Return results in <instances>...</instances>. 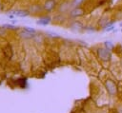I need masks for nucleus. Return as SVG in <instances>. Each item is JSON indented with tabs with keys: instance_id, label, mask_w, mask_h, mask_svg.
<instances>
[{
	"instance_id": "obj_1",
	"label": "nucleus",
	"mask_w": 122,
	"mask_h": 113,
	"mask_svg": "<svg viewBox=\"0 0 122 113\" xmlns=\"http://www.w3.org/2000/svg\"><path fill=\"white\" fill-rule=\"evenodd\" d=\"M105 87L110 96H115V94L117 93V86L115 83L111 79H108L105 81Z\"/></svg>"
},
{
	"instance_id": "obj_2",
	"label": "nucleus",
	"mask_w": 122,
	"mask_h": 113,
	"mask_svg": "<svg viewBox=\"0 0 122 113\" xmlns=\"http://www.w3.org/2000/svg\"><path fill=\"white\" fill-rule=\"evenodd\" d=\"M97 54H98V57L101 61H104V62H107L111 59L112 55H111V51L108 50L106 47H100L97 49Z\"/></svg>"
},
{
	"instance_id": "obj_3",
	"label": "nucleus",
	"mask_w": 122,
	"mask_h": 113,
	"mask_svg": "<svg viewBox=\"0 0 122 113\" xmlns=\"http://www.w3.org/2000/svg\"><path fill=\"white\" fill-rule=\"evenodd\" d=\"M83 13H84V10H83L82 9H80V8H76V9H72V10L71 11V15L72 17L81 16V15H83Z\"/></svg>"
},
{
	"instance_id": "obj_4",
	"label": "nucleus",
	"mask_w": 122,
	"mask_h": 113,
	"mask_svg": "<svg viewBox=\"0 0 122 113\" xmlns=\"http://www.w3.org/2000/svg\"><path fill=\"white\" fill-rule=\"evenodd\" d=\"M55 6V1L54 0H47L45 3V9L47 10H51Z\"/></svg>"
},
{
	"instance_id": "obj_5",
	"label": "nucleus",
	"mask_w": 122,
	"mask_h": 113,
	"mask_svg": "<svg viewBox=\"0 0 122 113\" xmlns=\"http://www.w3.org/2000/svg\"><path fill=\"white\" fill-rule=\"evenodd\" d=\"M50 21H51V18H50V17H44V18H41V19L37 22V24L43 25V26H47V25L50 23Z\"/></svg>"
},
{
	"instance_id": "obj_6",
	"label": "nucleus",
	"mask_w": 122,
	"mask_h": 113,
	"mask_svg": "<svg viewBox=\"0 0 122 113\" xmlns=\"http://www.w3.org/2000/svg\"><path fill=\"white\" fill-rule=\"evenodd\" d=\"M104 46H105V47L108 49V50H112L113 49V47H114V46H113V44L111 42V41H106L105 43H104Z\"/></svg>"
},
{
	"instance_id": "obj_7",
	"label": "nucleus",
	"mask_w": 122,
	"mask_h": 113,
	"mask_svg": "<svg viewBox=\"0 0 122 113\" xmlns=\"http://www.w3.org/2000/svg\"><path fill=\"white\" fill-rule=\"evenodd\" d=\"M14 13H15V15L20 16V17H24V16H27V15L29 14L28 11H24V10H17V11H15Z\"/></svg>"
},
{
	"instance_id": "obj_8",
	"label": "nucleus",
	"mask_w": 122,
	"mask_h": 113,
	"mask_svg": "<svg viewBox=\"0 0 122 113\" xmlns=\"http://www.w3.org/2000/svg\"><path fill=\"white\" fill-rule=\"evenodd\" d=\"M106 31H112V30H113L114 29V26L112 25V26H110V27H108V28H104Z\"/></svg>"
},
{
	"instance_id": "obj_9",
	"label": "nucleus",
	"mask_w": 122,
	"mask_h": 113,
	"mask_svg": "<svg viewBox=\"0 0 122 113\" xmlns=\"http://www.w3.org/2000/svg\"><path fill=\"white\" fill-rule=\"evenodd\" d=\"M83 1H84V0H73V3H74V5H79V4H81Z\"/></svg>"
},
{
	"instance_id": "obj_10",
	"label": "nucleus",
	"mask_w": 122,
	"mask_h": 113,
	"mask_svg": "<svg viewBox=\"0 0 122 113\" xmlns=\"http://www.w3.org/2000/svg\"><path fill=\"white\" fill-rule=\"evenodd\" d=\"M119 26H120V27H122V22H121V23L119 24Z\"/></svg>"
},
{
	"instance_id": "obj_11",
	"label": "nucleus",
	"mask_w": 122,
	"mask_h": 113,
	"mask_svg": "<svg viewBox=\"0 0 122 113\" xmlns=\"http://www.w3.org/2000/svg\"><path fill=\"white\" fill-rule=\"evenodd\" d=\"M0 9H1V5H0Z\"/></svg>"
},
{
	"instance_id": "obj_12",
	"label": "nucleus",
	"mask_w": 122,
	"mask_h": 113,
	"mask_svg": "<svg viewBox=\"0 0 122 113\" xmlns=\"http://www.w3.org/2000/svg\"><path fill=\"white\" fill-rule=\"evenodd\" d=\"M121 31H122V29H121Z\"/></svg>"
}]
</instances>
